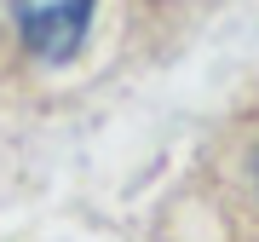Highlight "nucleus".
<instances>
[{
  "label": "nucleus",
  "instance_id": "2",
  "mask_svg": "<svg viewBox=\"0 0 259 242\" xmlns=\"http://www.w3.org/2000/svg\"><path fill=\"white\" fill-rule=\"evenodd\" d=\"M253 173H259V156H253Z\"/></svg>",
  "mask_w": 259,
  "mask_h": 242
},
{
  "label": "nucleus",
  "instance_id": "1",
  "mask_svg": "<svg viewBox=\"0 0 259 242\" xmlns=\"http://www.w3.org/2000/svg\"><path fill=\"white\" fill-rule=\"evenodd\" d=\"M12 18L40 64H69L93 29V0H12Z\"/></svg>",
  "mask_w": 259,
  "mask_h": 242
}]
</instances>
